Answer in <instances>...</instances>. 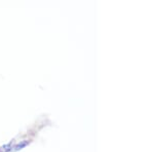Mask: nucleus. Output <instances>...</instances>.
Returning <instances> with one entry per match:
<instances>
[{"mask_svg":"<svg viewBox=\"0 0 154 152\" xmlns=\"http://www.w3.org/2000/svg\"><path fill=\"white\" fill-rule=\"evenodd\" d=\"M29 144V141L28 140H23L21 142H19L18 144H16L14 147H11V150L14 151H18V150H21V149H23L24 147H26L27 145Z\"/></svg>","mask_w":154,"mask_h":152,"instance_id":"f257e3e1","label":"nucleus"}]
</instances>
